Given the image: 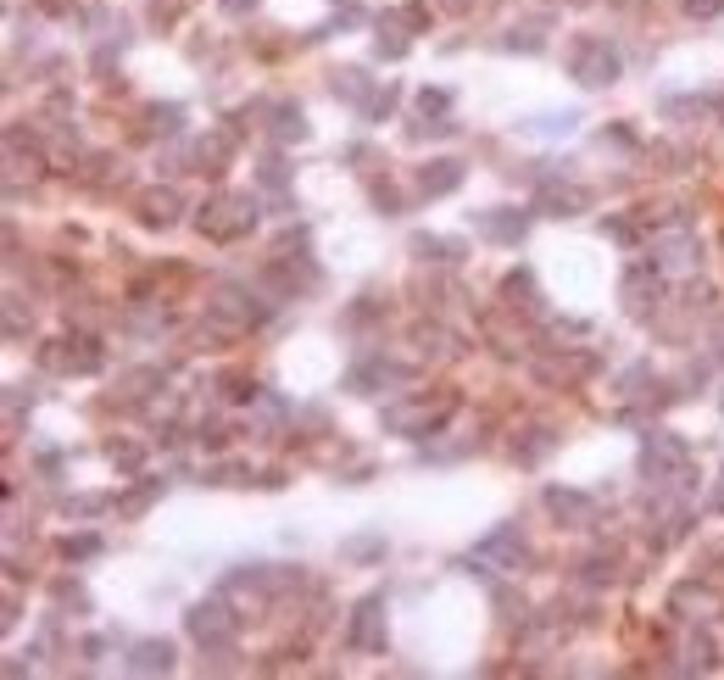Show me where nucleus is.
I'll list each match as a JSON object with an SVG mask.
<instances>
[{"mask_svg":"<svg viewBox=\"0 0 724 680\" xmlns=\"http://www.w3.org/2000/svg\"><path fill=\"white\" fill-rule=\"evenodd\" d=\"M190 630H195V641H229V619H223V608H195Z\"/></svg>","mask_w":724,"mask_h":680,"instance_id":"f257e3e1","label":"nucleus"},{"mask_svg":"<svg viewBox=\"0 0 724 680\" xmlns=\"http://www.w3.org/2000/svg\"><path fill=\"white\" fill-rule=\"evenodd\" d=\"M173 664V653L168 647H156V641H145L140 653H134V669H140V675H151V669H168Z\"/></svg>","mask_w":724,"mask_h":680,"instance_id":"f03ea898","label":"nucleus"},{"mask_svg":"<svg viewBox=\"0 0 724 680\" xmlns=\"http://www.w3.org/2000/svg\"><path fill=\"white\" fill-rule=\"evenodd\" d=\"M452 184H457V162H440V173H424V190H435V196L452 190Z\"/></svg>","mask_w":724,"mask_h":680,"instance_id":"7ed1b4c3","label":"nucleus"}]
</instances>
